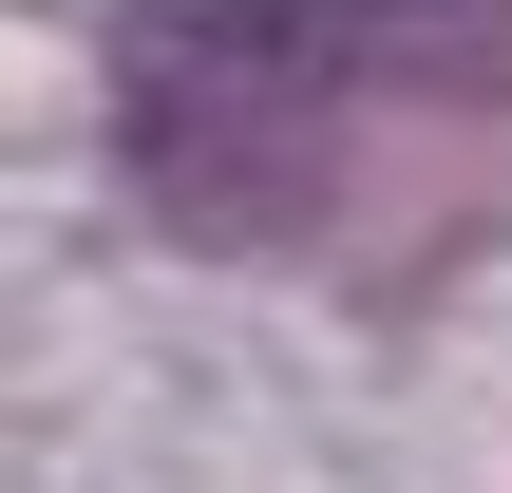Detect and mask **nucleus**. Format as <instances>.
Instances as JSON below:
<instances>
[{
  "mask_svg": "<svg viewBox=\"0 0 512 493\" xmlns=\"http://www.w3.org/2000/svg\"><path fill=\"white\" fill-rule=\"evenodd\" d=\"M512 133V0H171L114 38V152L171 247L380 266L361 209H456Z\"/></svg>",
  "mask_w": 512,
  "mask_h": 493,
  "instance_id": "f257e3e1",
  "label": "nucleus"
}]
</instances>
